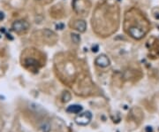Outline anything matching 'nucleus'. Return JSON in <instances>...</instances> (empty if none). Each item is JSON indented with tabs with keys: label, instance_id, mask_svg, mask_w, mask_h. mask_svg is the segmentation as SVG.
Masks as SVG:
<instances>
[{
	"label": "nucleus",
	"instance_id": "7ed1b4c3",
	"mask_svg": "<svg viewBox=\"0 0 159 132\" xmlns=\"http://www.w3.org/2000/svg\"><path fill=\"white\" fill-rule=\"evenodd\" d=\"M128 33L133 38L137 39V40L142 39L145 35V31H143V29L139 27H131L128 30Z\"/></svg>",
	"mask_w": 159,
	"mask_h": 132
},
{
	"label": "nucleus",
	"instance_id": "20e7f679",
	"mask_svg": "<svg viewBox=\"0 0 159 132\" xmlns=\"http://www.w3.org/2000/svg\"><path fill=\"white\" fill-rule=\"evenodd\" d=\"M96 64L101 68H106L110 65V59L105 55H100L96 59Z\"/></svg>",
	"mask_w": 159,
	"mask_h": 132
},
{
	"label": "nucleus",
	"instance_id": "f03ea898",
	"mask_svg": "<svg viewBox=\"0 0 159 132\" xmlns=\"http://www.w3.org/2000/svg\"><path fill=\"white\" fill-rule=\"evenodd\" d=\"M29 23L27 22L26 21H23V20L16 21L11 25V29L16 33H22V32L26 31L27 29H29Z\"/></svg>",
	"mask_w": 159,
	"mask_h": 132
},
{
	"label": "nucleus",
	"instance_id": "1a4fd4ad",
	"mask_svg": "<svg viewBox=\"0 0 159 132\" xmlns=\"http://www.w3.org/2000/svg\"><path fill=\"white\" fill-rule=\"evenodd\" d=\"M147 132H152V129L150 127H147Z\"/></svg>",
	"mask_w": 159,
	"mask_h": 132
},
{
	"label": "nucleus",
	"instance_id": "f257e3e1",
	"mask_svg": "<svg viewBox=\"0 0 159 132\" xmlns=\"http://www.w3.org/2000/svg\"><path fill=\"white\" fill-rule=\"evenodd\" d=\"M91 120H92V114L89 111L81 112L80 114L77 115V116L74 119L76 124H78L80 126H87V125H89L90 123Z\"/></svg>",
	"mask_w": 159,
	"mask_h": 132
},
{
	"label": "nucleus",
	"instance_id": "423d86ee",
	"mask_svg": "<svg viewBox=\"0 0 159 132\" xmlns=\"http://www.w3.org/2000/svg\"><path fill=\"white\" fill-rule=\"evenodd\" d=\"M83 107L80 105H71L66 108V112L69 114H74V115H79L82 112Z\"/></svg>",
	"mask_w": 159,
	"mask_h": 132
},
{
	"label": "nucleus",
	"instance_id": "0eeeda50",
	"mask_svg": "<svg viewBox=\"0 0 159 132\" xmlns=\"http://www.w3.org/2000/svg\"><path fill=\"white\" fill-rule=\"evenodd\" d=\"M71 38H72V41L74 42V44H79L80 42V36L76 33H72L71 34Z\"/></svg>",
	"mask_w": 159,
	"mask_h": 132
},
{
	"label": "nucleus",
	"instance_id": "6e6552de",
	"mask_svg": "<svg viewBox=\"0 0 159 132\" xmlns=\"http://www.w3.org/2000/svg\"><path fill=\"white\" fill-rule=\"evenodd\" d=\"M4 19H5V14H4V12H0V21H3Z\"/></svg>",
	"mask_w": 159,
	"mask_h": 132
},
{
	"label": "nucleus",
	"instance_id": "39448f33",
	"mask_svg": "<svg viewBox=\"0 0 159 132\" xmlns=\"http://www.w3.org/2000/svg\"><path fill=\"white\" fill-rule=\"evenodd\" d=\"M74 28L77 31H79L80 33H83V32H85L86 29H87V23L83 20L76 21L74 24Z\"/></svg>",
	"mask_w": 159,
	"mask_h": 132
}]
</instances>
